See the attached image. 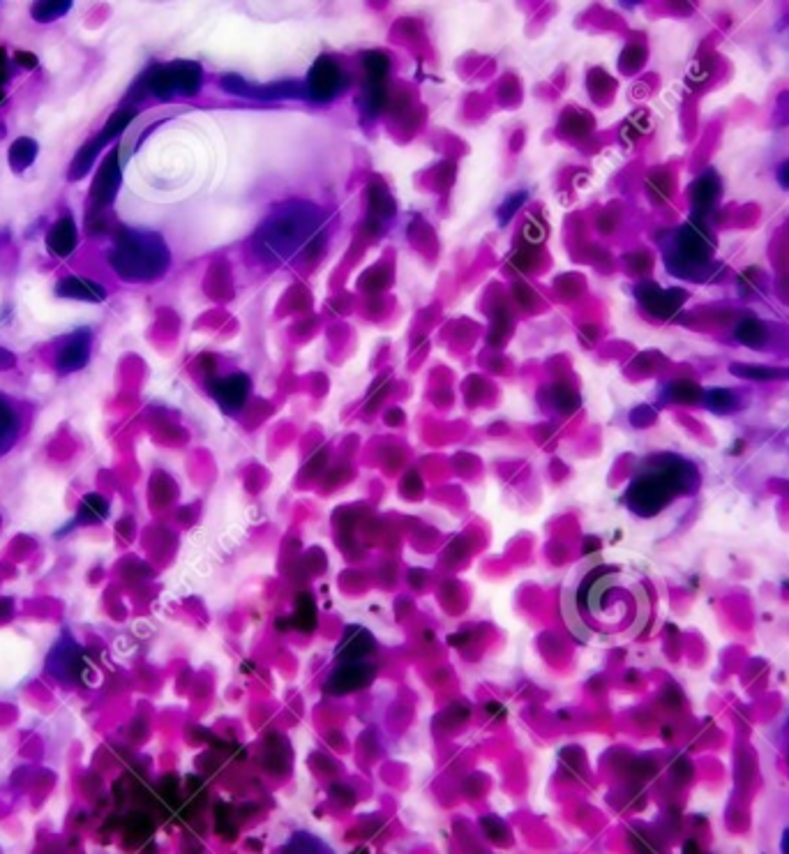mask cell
I'll use <instances>...</instances> for the list:
<instances>
[{"instance_id": "obj_25", "label": "cell", "mask_w": 789, "mask_h": 854, "mask_svg": "<svg viewBox=\"0 0 789 854\" xmlns=\"http://www.w3.org/2000/svg\"><path fill=\"white\" fill-rule=\"evenodd\" d=\"M667 400L672 402H702V391L695 384H690V381H674V384L667 388L665 393Z\"/></svg>"}, {"instance_id": "obj_7", "label": "cell", "mask_w": 789, "mask_h": 854, "mask_svg": "<svg viewBox=\"0 0 789 854\" xmlns=\"http://www.w3.org/2000/svg\"><path fill=\"white\" fill-rule=\"evenodd\" d=\"M120 153L118 148H111L109 155L104 157L100 171H97L93 187H90V197H88V217L100 215L102 211H107V208L114 204L118 187H120Z\"/></svg>"}, {"instance_id": "obj_17", "label": "cell", "mask_w": 789, "mask_h": 854, "mask_svg": "<svg viewBox=\"0 0 789 854\" xmlns=\"http://www.w3.org/2000/svg\"><path fill=\"white\" fill-rule=\"evenodd\" d=\"M102 148H104V144L97 137L86 141V144L81 146V151L77 153V157H74V160H72L70 174H67V178H70V181H81V178H86L90 167H93V162L97 160V155H100Z\"/></svg>"}, {"instance_id": "obj_16", "label": "cell", "mask_w": 789, "mask_h": 854, "mask_svg": "<svg viewBox=\"0 0 789 854\" xmlns=\"http://www.w3.org/2000/svg\"><path fill=\"white\" fill-rule=\"evenodd\" d=\"M247 391H250V381H247L243 374H234V377L215 381L213 384L215 397L220 400L222 407L227 409H238L240 404L245 402Z\"/></svg>"}, {"instance_id": "obj_18", "label": "cell", "mask_w": 789, "mask_h": 854, "mask_svg": "<svg viewBox=\"0 0 789 854\" xmlns=\"http://www.w3.org/2000/svg\"><path fill=\"white\" fill-rule=\"evenodd\" d=\"M702 402L704 407L713 411V414H732V411L739 409V395L730 388H709V391H702Z\"/></svg>"}, {"instance_id": "obj_9", "label": "cell", "mask_w": 789, "mask_h": 854, "mask_svg": "<svg viewBox=\"0 0 789 854\" xmlns=\"http://www.w3.org/2000/svg\"><path fill=\"white\" fill-rule=\"evenodd\" d=\"M637 301L651 317L656 319H670L676 310H681V305L686 303L688 294L681 289H660L656 282H642L635 287Z\"/></svg>"}, {"instance_id": "obj_31", "label": "cell", "mask_w": 789, "mask_h": 854, "mask_svg": "<svg viewBox=\"0 0 789 854\" xmlns=\"http://www.w3.org/2000/svg\"><path fill=\"white\" fill-rule=\"evenodd\" d=\"M783 854H789V829L785 831V836H783Z\"/></svg>"}, {"instance_id": "obj_6", "label": "cell", "mask_w": 789, "mask_h": 854, "mask_svg": "<svg viewBox=\"0 0 789 854\" xmlns=\"http://www.w3.org/2000/svg\"><path fill=\"white\" fill-rule=\"evenodd\" d=\"M204 72L192 61H176L169 65H155L141 77L139 86H144L150 95L160 100H171L174 95L192 97L199 93Z\"/></svg>"}, {"instance_id": "obj_21", "label": "cell", "mask_w": 789, "mask_h": 854, "mask_svg": "<svg viewBox=\"0 0 789 854\" xmlns=\"http://www.w3.org/2000/svg\"><path fill=\"white\" fill-rule=\"evenodd\" d=\"M134 116H137V109H120V111H116V114L109 118V123L104 125L100 132H97V139H100L102 144L107 146L109 141L118 139L120 134L125 132V127L134 121Z\"/></svg>"}, {"instance_id": "obj_13", "label": "cell", "mask_w": 789, "mask_h": 854, "mask_svg": "<svg viewBox=\"0 0 789 854\" xmlns=\"http://www.w3.org/2000/svg\"><path fill=\"white\" fill-rule=\"evenodd\" d=\"M56 296L70 298V301H84V303H102L107 298L102 284H97L88 277L79 275H67L56 284Z\"/></svg>"}, {"instance_id": "obj_2", "label": "cell", "mask_w": 789, "mask_h": 854, "mask_svg": "<svg viewBox=\"0 0 789 854\" xmlns=\"http://www.w3.org/2000/svg\"><path fill=\"white\" fill-rule=\"evenodd\" d=\"M630 596L621 575L612 568H598L575 584L566 596L568 624L584 640L612 635L626 624Z\"/></svg>"}, {"instance_id": "obj_10", "label": "cell", "mask_w": 789, "mask_h": 854, "mask_svg": "<svg viewBox=\"0 0 789 854\" xmlns=\"http://www.w3.org/2000/svg\"><path fill=\"white\" fill-rule=\"evenodd\" d=\"M90 347H93V331H90V328H79V331L67 335L65 340L58 344L56 370L60 374L79 372L81 367H86L88 363Z\"/></svg>"}, {"instance_id": "obj_15", "label": "cell", "mask_w": 789, "mask_h": 854, "mask_svg": "<svg viewBox=\"0 0 789 854\" xmlns=\"http://www.w3.org/2000/svg\"><path fill=\"white\" fill-rule=\"evenodd\" d=\"M365 67H367L365 100L372 109H379L381 102H383V81H386L388 63L381 54H367L365 56Z\"/></svg>"}, {"instance_id": "obj_28", "label": "cell", "mask_w": 789, "mask_h": 854, "mask_svg": "<svg viewBox=\"0 0 789 854\" xmlns=\"http://www.w3.org/2000/svg\"><path fill=\"white\" fill-rule=\"evenodd\" d=\"M776 178H778V183L785 187V190H789V160L780 164L778 171H776Z\"/></svg>"}, {"instance_id": "obj_1", "label": "cell", "mask_w": 789, "mask_h": 854, "mask_svg": "<svg viewBox=\"0 0 789 854\" xmlns=\"http://www.w3.org/2000/svg\"><path fill=\"white\" fill-rule=\"evenodd\" d=\"M326 231V213L310 201H287L275 206L252 236V254L263 264H289L319 245Z\"/></svg>"}, {"instance_id": "obj_27", "label": "cell", "mask_w": 789, "mask_h": 854, "mask_svg": "<svg viewBox=\"0 0 789 854\" xmlns=\"http://www.w3.org/2000/svg\"><path fill=\"white\" fill-rule=\"evenodd\" d=\"M524 199H526V194H517V197H515L513 201H510V204H508V206H506V204H503V211H501V220H510V215H513V213L517 211V206H520Z\"/></svg>"}, {"instance_id": "obj_32", "label": "cell", "mask_w": 789, "mask_h": 854, "mask_svg": "<svg viewBox=\"0 0 789 854\" xmlns=\"http://www.w3.org/2000/svg\"><path fill=\"white\" fill-rule=\"evenodd\" d=\"M5 132H7V130H5V125H3V123H0V139H3V137H5Z\"/></svg>"}, {"instance_id": "obj_5", "label": "cell", "mask_w": 789, "mask_h": 854, "mask_svg": "<svg viewBox=\"0 0 789 854\" xmlns=\"http://www.w3.org/2000/svg\"><path fill=\"white\" fill-rule=\"evenodd\" d=\"M713 243L716 241L706 222L693 215L663 243L667 271L683 280H711V273L716 271L711 261V254L716 250Z\"/></svg>"}, {"instance_id": "obj_29", "label": "cell", "mask_w": 789, "mask_h": 854, "mask_svg": "<svg viewBox=\"0 0 789 854\" xmlns=\"http://www.w3.org/2000/svg\"><path fill=\"white\" fill-rule=\"evenodd\" d=\"M17 63L21 67H28V70H33V67H37V56L26 54V51H19V54H17Z\"/></svg>"}, {"instance_id": "obj_11", "label": "cell", "mask_w": 789, "mask_h": 854, "mask_svg": "<svg viewBox=\"0 0 789 854\" xmlns=\"http://www.w3.org/2000/svg\"><path fill=\"white\" fill-rule=\"evenodd\" d=\"M344 84L342 70L328 58H319L307 77V95L317 102L333 100Z\"/></svg>"}, {"instance_id": "obj_26", "label": "cell", "mask_w": 789, "mask_h": 854, "mask_svg": "<svg viewBox=\"0 0 789 854\" xmlns=\"http://www.w3.org/2000/svg\"><path fill=\"white\" fill-rule=\"evenodd\" d=\"M104 515H107V504H104V499L100 497V494H88V497L81 501L79 520L97 522V520H102Z\"/></svg>"}, {"instance_id": "obj_3", "label": "cell", "mask_w": 789, "mask_h": 854, "mask_svg": "<svg viewBox=\"0 0 789 854\" xmlns=\"http://www.w3.org/2000/svg\"><path fill=\"white\" fill-rule=\"evenodd\" d=\"M700 488V471L693 462L665 453L649 458L633 478L626 492V504L633 513L651 518L672 504L679 494H693Z\"/></svg>"}, {"instance_id": "obj_22", "label": "cell", "mask_w": 789, "mask_h": 854, "mask_svg": "<svg viewBox=\"0 0 789 854\" xmlns=\"http://www.w3.org/2000/svg\"><path fill=\"white\" fill-rule=\"evenodd\" d=\"M37 157V144L33 139L21 137L10 148V167L14 171H26Z\"/></svg>"}, {"instance_id": "obj_19", "label": "cell", "mask_w": 789, "mask_h": 854, "mask_svg": "<svg viewBox=\"0 0 789 854\" xmlns=\"http://www.w3.org/2000/svg\"><path fill=\"white\" fill-rule=\"evenodd\" d=\"M19 434V418L14 414V409L0 397V453H5L7 448L14 444Z\"/></svg>"}, {"instance_id": "obj_30", "label": "cell", "mask_w": 789, "mask_h": 854, "mask_svg": "<svg viewBox=\"0 0 789 854\" xmlns=\"http://www.w3.org/2000/svg\"><path fill=\"white\" fill-rule=\"evenodd\" d=\"M5 79H7V56L5 51L0 49V86L5 84Z\"/></svg>"}, {"instance_id": "obj_14", "label": "cell", "mask_w": 789, "mask_h": 854, "mask_svg": "<svg viewBox=\"0 0 789 854\" xmlns=\"http://www.w3.org/2000/svg\"><path fill=\"white\" fill-rule=\"evenodd\" d=\"M79 245V231L77 224L70 215H63L60 220L51 224L47 234V247L54 257H70Z\"/></svg>"}, {"instance_id": "obj_23", "label": "cell", "mask_w": 789, "mask_h": 854, "mask_svg": "<svg viewBox=\"0 0 789 854\" xmlns=\"http://www.w3.org/2000/svg\"><path fill=\"white\" fill-rule=\"evenodd\" d=\"M730 370L736 377L743 379H755V381H773L789 377V370H778V367H764V365H732Z\"/></svg>"}, {"instance_id": "obj_4", "label": "cell", "mask_w": 789, "mask_h": 854, "mask_svg": "<svg viewBox=\"0 0 789 854\" xmlns=\"http://www.w3.org/2000/svg\"><path fill=\"white\" fill-rule=\"evenodd\" d=\"M107 259L118 277L127 282H153L169 271L171 254L160 234L120 229Z\"/></svg>"}, {"instance_id": "obj_8", "label": "cell", "mask_w": 789, "mask_h": 854, "mask_svg": "<svg viewBox=\"0 0 789 854\" xmlns=\"http://www.w3.org/2000/svg\"><path fill=\"white\" fill-rule=\"evenodd\" d=\"M224 91L250 97V100H300L307 95V86L298 84V81H287V84H270V86H252L245 79L229 74L222 79Z\"/></svg>"}, {"instance_id": "obj_24", "label": "cell", "mask_w": 789, "mask_h": 854, "mask_svg": "<svg viewBox=\"0 0 789 854\" xmlns=\"http://www.w3.org/2000/svg\"><path fill=\"white\" fill-rule=\"evenodd\" d=\"M70 7H72L70 0H58V3H54V0H49V3H33V7H30V17L40 21V24H49V21L60 19L63 14L70 12Z\"/></svg>"}, {"instance_id": "obj_12", "label": "cell", "mask_w": 789, "mask_h": 854, "mask_svg": "<svg viewBox=\"0 0 789 854\" xmlns=\"http://www.w3.org/2000/svg\"><path fill=\"white\" fill-rule=\"evenodd\" d=\"M720 201V178L713 174V169L704 171L700 178H695V183L690 185V206H693V215L706 220L716 204Z\"/></svg>"}, {"instance_id": "obj_20", "label": "cell", "mask_w": 789, "mask_h": 854, "mask_svg": "<svg viewBox=\"0 0 789 854\" xmlns=\"http://www.w3.org/2000/svg\"><path fill=\"white\" fill-rule=\"evenodd\" d=\"M734 335H736V340H739L741 344H746V347L760 349L762 344L766 342V326L762 324L760 319L748 317V319L739 321V326H736Z\"/></svg>"}]
</instances>
